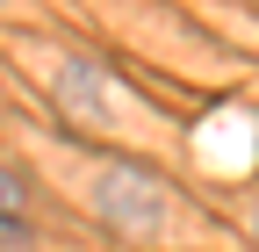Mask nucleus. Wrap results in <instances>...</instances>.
<instances>
[{
  "mask_svg": "<svg viewBox=\"0 0 259 252\" xmlns=\"http://www.w3.org/2000/svg\"><path fill=\"white\" fill-rule=\"evenodd\" d=\"M15 209H22V187H15L8 173H0V216H15Z\"/></svg>",
  "mask_w": 259,
  "mask_h": 252,
  "instance_id": "obj_1",
  "label": "nucleus"
},
{
  "mask_svg": "<svg viewBox=\"0 0 259 252\" xmlns=\"http://www.w3.org/2000/svg\"><path fill=\"white\" fill-rule=\"evenodd\" d=\"M252 231H259V216H252Z\"/></svg>",
  "mask_w": 259,
  "mask_h": 252,
  "instance_id": "obj_2",
  "label": "nucleus"
}]
</instances>
